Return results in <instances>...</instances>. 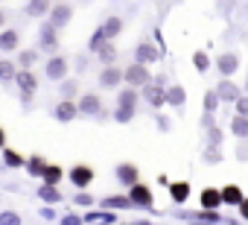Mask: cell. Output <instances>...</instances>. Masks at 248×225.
<instances>
[{
	"label": "cell",
	"mask_w": 248,
	"mask_h": 225,
	"mask_svg": "<svg viewBox=\"0 0 248 225\" xmlns=\"http://www.w3.org/2000/svg\"><path fill=\"white\" fill-rule=\"evenodd\" d=\"M15 85H18V91H21L24 108L30 111V108H32V96H35V91H38V79H35V73L21 70V73H18V79H15Z\"/></svg>",
	"instance_id": "cell-1"
},
{
	"label": "cell",
	"mask_w": 248,
	"mask_h": 225,
	"mask_svg": "<svg viewBox=\"0 0 248 225\" xmlns=\"http://www.w3.org/2000/svg\"><path fill=\"white\" fill-rule=\"evenodd\" d=\"M135 102H138V94L135 91H120V99H117V120L120 123H129L132 120Z\"/></svg>",
	"instance_id": "cell-2"
},
{
	"label": "cell",
	"mask_w": 248,
	"mask_h": 225,
	"mask_svg": "<svg viewBox=\"0 0 248 225\" xmlns=\"http://www.w3.org/2000/svg\"><path fill=\"white\" fill-rule=\"evenodd\" d=\"M38 50H44V53H56L59 50V32H56V27H50V24L38 27Z\"/></svg>",
	"instance_id": "cell-3"
},
{
	"label": "cell",
	"mask_w": 248,
	"mask_h": 225,
	"mask_svg": "<svg viewBox=\"0 0 248 225\" xmlns=\"http://www.w3.org/2000/svg\"><path fill=\"white\" fill-rule=\"evenodd\" d=\"M67 70H70V62L64 59V56H53L50 62H47V79H53V82H64L67 79Z\"/></svg>",
	"instance_id": "cell-4"
},
{
	"label": "cell",
	"mask_w": 248,
	"mask_h": 225,
	"mask_svg": "<svg viewBox=\"0 0 248 225\" xmlns=\"http://www.w3.org/2000/svg\"><path fill=\"white\" fill-rule=\"evenodd\" d=\"M70 18H73V6L70 3H53V12H50V27H67L70 24Z\"/></svg>",
	"instance_id": "cell-5"
},
{
	"label": "cell",
	"mask_w": 248,
	"mask_h": 225,
	"mask_svg": "<svg viewBox=\"0 0 248 225\" xmlns=\"http://www.w3.org/2000/svg\"><path fill=\"white\" fill-rule=\"evenodd\" d=\"M79 111H82V114H88V117H99V114H102L99 96H96V94H85V96L79 99Z\"/></svg>",
	"instance_id": "cell-6"
},
{
	"label": "cell",
	"mask_w": 248,
	"mask_h": 225,
	"mask_svg": "<svg viewBox=\"0 0 248 225\" xmlns=\"http://www.w3.org/2000/svg\"><path fill=\"white\" fill-rule=\"evenodd\" d=\"M67 176H70V181H73V184H76L79 190H82V187H88V184L93 181V170H91V167H85V164L73 167V170H70Z\"/></svg>",
	"instance_id": "cell-7"
},
{
	"label": "cell",
	"mask_w": 248,
	"mask_h": 225,
	"mask_svg": "<svg viewBox=\"0 0 248 225\" xmlns=\"http://www.w3.org/2000/svg\"><path fill=\"white\" fill-rule=\"evenodd\" d=\"M76 114H79V105H73V102H59V105L53 108V117H56L59 123H70Z\"/></svg>",
	"instance_id": "cell-8"
},
{
	"label": "cell",
	"mask_w": 248,
	"mask_h": 225,
	"mask_svg": "<svg viewBox=\"0 0 248 225\" xmlns=\"http://www.w3.org/2000/svg\"><path fill=\"white\" fill-rule=\"evenodd\" d=\"M47 158L44 155H30L27 158V173L32 176V178H44V173H47Z\"/></svg>",
	"instance_id": "cell-9"
},
{
	"label": "cell",
	"mask_w": 248,
	"mask_h": 225,
	"mask_svg": "<svg viewBox=\"0 0 248 225\" xmlns=\"http://www.w3.org/2000/svg\"><path fill=\"white\" fill-rule=\"evenodd\" d=\"M18 44H21L18 30H3V32H0V50H3V53H15Z\"/></svg>",
	"instance_id": "cell-10"
},
{
	"label": "cell",
	"mask_w": 248,
	"mask_h": 225,
	"mask_svg": "<svg viewBox=\"0 0 248 225\" xmlns=\"http://www.w3.org/2000/svg\"><path fill=\"white\" fill-rule=\"evenodd\" d=\"M129 199H132V205H140V208H149V205H152V193H149L146 184H135Z\"/></svg>",
	"instance_id": "cell-11"
},
{
	"label": "cell",
	"mask_w": 248,
	"mask_h": 225,
	"mask_svg": "<svg viewBox=\"0 0 248 225\" xmlns=\"http://www.w3.org/2000/svg\"><path fill=\"white\" fill-rule=\"evenodd\" d=\"M126 82H132V85H146V82H149V70H146L143 64H135V67L126 70Z\"/></svg>",
	"instance_id": "cell-12"
},
{
	"label": "cell",
	"mask_w": 248,
	"mask_h": 225,
	"mask_svg": "<svg viewBox=\"0 0 248 225\" xmlns=\"http://www.w3.org/2000/svg\"><path fill=\"white\" fill-rule=\"evenodd\" d=\"M120 79H126V73H120L117 67H105V70L99 73V85H105V88L120 85Z\"/></svg>",
	"instance_id": "cell-13"
},
{
	"label": "cell",
	"mask_w": 248,
	"mask_h": 225,
	"mask_svg": "<svg viewBox=\"0 0 248 225\" xmlns=\"http://www.w3.org/2000/svg\"><path fill=\"white\" fill-rule=\"evenodd\" d=\"M18 73H21V70H15V64H12V62L0 59V82H3V85H15Z\"/></svg>",
	"instance_id": "cell-14"
},
{
	"label": "cell",
	"mask_w": 248,
	"mask_h": 225,
	"mask_svg": "<svg viewBox=\"0 0 248 225\" xmlns=\"http://www.w3.org/2000/svg\"><path fill=\"white\" fill-rule=\"evenodd\" d=\"M117 178H120L123 184L135 187V184H138V170H135L132 164H120V167H117Z\"/></svg>",
	"instance_id": "cell-15"
},
{
	"label": "cell",
	"mask_w": 248,
	"mask_h": 225,
	"mask_svg": "<svg viewBox=\"0 0 248 225\" xmlns=\"http://www.w3.org/2000/svg\"><path fill=\"white\" fill-rule=\"evenodd\" d=\"M24 12H27L30 18H41V15H50V12H53V3L35 0V3H27V6H24Z\"/></svg>",
	"instance_id": "cell-16"
},
{
	"label": "cell",
	"mask_w": 248,
	"mask_h": 225,
	"mask_svg": "<svg viewBox=\"0 0 248 225\" xmlns=\"http://www.w3.org/2000/svg\"><path fill=\"white\" fill-rule=\"evenodd\" d=\"M76 91H79V82H76V79H64V82L59 85V94H62V102H73V96H76Z\"/></svg>",
	"instance_id": "cell-17"
},
{
	"label": "cell",
	"mask_w": 248,
	"mask_h": 225,
	"mask_svg": "<svg viewBox=\"0 0 248 225\" xmlns=\"http://www.w3.org/2000/svg\"><path fill=\"white\" fill-rule=\"evenodd\" d=\"M62 178H64V170H62L59 164H50L41 181H44V184H53V187H59V181H62Z\"/></svg>",
	"instance_id": "cell-18"
},
{
	"label": "cell",
	"mask_w": 248,
	"mask_h": 225,
	"mask_svg": "<svg viewBox=\"0 0 248 225\" xmlns=\"http://www.w3.org/2000/svg\"><path fill=\"white\" fill-rule=\"evenodd\" d=\"M38 199L41 202H62V190L53 187V184H41L38 187Z\"/></svg>",
	"instance_id": "cell-19"
},
{
	"label": "cell",
	"mask_w": 248,
	"mask_h": 225,
	"mask_svg": "<svg viewBox=\"0 0 248 225\" xmlns=\"http://www.w3.org/2000/svg\"><path fill=\"white\" fill-rule=\"evenodd\" d=\"M3 164L18 170V167H27V158L21 152H15V149H3Z\"/></svg>",
	"instance_id": "cell-20"
},
{
	"label": "cell",
	"mask_w": 248,
	"mask_h": 225,
	"mask_svg": "<svg viewBox=\"0 0 248 225\" xmlns=\"http://www.w3.org/2000/svg\"><path fill=\"white\" fill-rule=\"evenodd\" d=\"M158 59V50L149 47V44H140L138 47V64H146V62H155Z\"/></svg>",
	"instance_id": "cell-21"
},
{
	"label": "cell",
	"mask_w": 248,
	"mask_h": 225,
	"mask_svg": "<svg viewBox=\"0 0 248 225\" xmlns=\"http://www.w3.org/2000/svg\"><path fill=\"white\" fill-rule=\"evenodd\" d=\"M35 62H38V50H24V53L18 56V67H21V70H30Z\"/></svg>",
	"instance_id": "cell-22"
},
{
	"label": "cell",
	"mask_w": 248,
	"mask_h": 225,
	"mask_svg": "<svg viewBox=\"0 0 248 225\" xmlns=\"http://www.w3.org/2000/svg\"><path fill=\"white\" fill-rule=\"evenodd\" d=\"M170 193H172L175 202H184V199L190 196V184H187V181H175V184L170 187Z\"/></svg>",
	"instance_id": "cell-23"
},
{
	"label": "cell",
	"mask_w": 248,
	"mask_h": 225,
	"mask_svg": "<svg viewBox=\"0 0 248 225\" xmlns=\"http://www.w3.org/2000/svg\"><path fill=\"white\" fill-rule=\"evenodd\" d=\"M120 27H123V24H120V18H108V21L102 24V32H105V38L111 41V38L120 32Z\"/></svg>",
	"instance_id": "cell-24"
},
{
	"label": "cell",
	"mask_w": 248,
	"mask_h": 225,
	"mask_svg": "<svg viewBox=\"0 0 248 225\" xmlns=\"http://www.w3.org/2000/svg\"><path fill=\"white\" fill-rule=\"evenodd\" d=\"M146 99H149L152 105H161V102H167V94H164L161 88H155V85H149V88H146Z\"/></svg>",
	"instance_id": "cell-25"
},
{
	"label": "cell",
	"mask_w": 248,
	"mask_h": 225,
	"mask_svg": "<svg viewBox=\"0 0 248 225\" xmlns=\"http://www.w3.org/2000/svg\"><path fill=\"white\" fill-rule=\"evenodd\" d=\"M102 208H132V199H126V196H111V199H102Z\"/></svg>",
	"instance_id": "cell-26"
},
{
	"label": "cell",
	"mask_w": 248,
	"mask_h": 225,
	"mask_svg": "<svg viewBox=\"0 0 248 225\" xmlns=\"http://www.w3.org/2000/svg\"><path fill=\"white\" fill-rule=\"evenodd\" d=\"M219 199H222V196H219L216 190H204V193H202V205H204L207 210H213V208L219 205Z\"/></svg>",
	"instance_id": "cell-27"
},
{
	"label": "cell",
	"mask_w": 248,
	"mask_h": 225,
	"mask_svg": "<svg viewBox=\"0 0 248 225\" xmlns=\"http://www.w3.org/2000/svg\"><path fill=\"white\" fill-rule=\"evenodd\" d=\"M85 222H91V225H105V222H114V216H111V213H85Z\"/></svg>",
	"instance_id": "cell-28"
},
{
	"label": "cell",
	"mask_w": 248,
	"mask_h": 225,
	"mask_svg": "<svg viewBox=\"0 0 248 225\" xmlns=\"http://www.w3.org/2000/svg\"><path fill=\"white\" fill-rule=\"evenodd\" d=\"M99 59H102L105 64H111V62L117 59V47H114V44H105V47L99 50Z\"/></svg>",
	"instance_id": "cell-29"
},
{
	"label": "cell",
	"mask_w": 248,
	"mask_h": 225,
	"mask_svg": "<svg viewBox=\"0 0 248 225\" xmlns=\"http://www.w3.org/2000/svg\"><path fill=\"white\" fill-rule=\"evenodd\" d=\"M236 64H239V62H236V56H222V59H219V67H222L225 73H233V70H236Z\"/></svg>",
	"instance_id": "cell-30"
},
{
	"label": "cell",
	"mask_w": 248,
	"mask_h": 225,
	"mask_svg": "<svg viewBox=\"0 0 248 225\" xmlns=\"http://www.w3.org/2000/svg\"><path fill=\"white\" fill-rule=\"evenodd\" d=\"M0 225H21V216L15 210H3L0 213Z\"/></svg>",
	"instance_id": "cell-31"
},
{
	"label": "cell",
	"mask_w": 248,
	"mask_h": 225,
	"mask_svg": "<svg viewBox=\"0 0 248 225\" xmlns=\"http://www.w3.org/2000/svg\"><path fill=\"white\" fill-rule=\"evenodd\" d=\"M167 102L181 105V102H184V91H181V88H170V91H167Z\"/></svg>",
	"instance_id": "cell-32"
},
{
	"label": "cell",
	"mask_w": 248,
	"mask_h": 225,
	"mask_svg": "<svg viewBox=\"0 0 248 225\" xmlns=\"http://www.w3.org/2000/svg\"><path fill=\"white\" fill-rule=\"evenodd\" d=\"M85 67H88V56H76L73 59V70L76 73H85Z\"/></svg>",
	"instance_id": "cell-33"
},
{
	"label": "cell",
	"mask_w": 248,
	"mask_h": 225,
	"mask_svg": "<svg viewBox=\"0 0 248 225\" xmlns=\"http://www.w3.org/2000/svg\"><path fill=\"white\" fill-rule=\"evenodd\" d=\"M222 196H225L228 202H239V199H242V193H239V187H228V190H225Z\"/></svg>",
	"instance_id": "cell-34"
},
{
	"label": "cell",
	"mask_w": 248,
	"mask_h": 225,
	"mask_svg": "<svg viewBox=\"0 0 248 225\" xmlns=\"http://www.w3.org/2000/svg\"><path fill=\"white\" fill-rule=\"evenodd\" d=\"M73 202H76L79 208H82V205L88 208V205H93V196H91V193H76V199H73Z\"/></svg>",
	"instance_id": "cell-35"
},
{
	"label": "cell",
	"mask_w": 248,
	"mask_h": 225,
	"mask_svg": "<svg viewBox=\"0 0 248 225\" xmlns=\"http://www.w3.org/2000/svg\"><path fill=\"white\" fill-rule=\"evenodd\" d=\"M233 132H236V135H248V120H245V117L233 120Z\"/></svg>",
	"instance_id": "cell-36"
},
{
	"label": "cell",
	"mask_w": 248,
	"mask_h": 225,
	"mask_svg": "<svg viewBox=\"0 0 248 225\" xmlns=\"http://www.w3.org/2000/svg\"><path fill=\"white\" fill-rule=\"evenodd\" d=\"M62 225H85V219H82V216H76V213H67V216L62 219Z\"/></svg>",
	"instance_id": "cell-37"
},
{
	"label": "cell",
	"mask_w": 248,
	"mask_h": 225,
	"mask_svg": "<svg viewBox=\"0 0 248 225\" xmlns=\"http://www.w3.org/2000/svg\"><path fill=\"white\" fill-rule=\"evenodd\" d=\"M219 91H222V96H225V99H233V96H236V88H233V85H228V82H225Z\"/></svg>",
	"instance_id": "cell-38"
},
{
	"label": "cell",
	"mask_w": 248,
	"mask_h": 225,
	"mask_svg": "<svg viewBox=\"0 0 248 225\" xmlns=\"http://www.w3.org/2000/svg\"><path fill=\"white\" fill-rule=\"evenodd\" d=\"M196 64H199V70H204V67H207V56L199 53V56H196Z\"/></svg>",
	"instance_id": "cell-39"
},
{
	"label": "cell",
	"mask_w": 248,
	"mask_h": 225,
	"mask_svg": "<svg viewBox=\"0 0 248 225\" xmlns=\"http://www.w3.org/2000/svg\"><path fill=\"white\" fill-rule=\"evenodd\" d=\"M236 105H239V111H242V114H248V99H239Z\"/></svg>",
	"instance_id": "cell-40"
},
{
	"label": "cell",
	"mask_w": 248,
	"mask_h": 225,
	"mask_svg": "<svg viewBox=\"0 0 248 225\" xmlns=\"http://www.w3.org/2000/svg\"><path fill=\"white\" fill-rule=\"evenodd\" d=\"M6 21H9V18H6V12H3V9H0V30H3V27H6Z\"/></svg>",
	"instance_id": "cell-41"
},
{
	"label": "cell",
	"mask_w": 248,
	"mask_h": 225,
	"mask_svg": "<svg viewBox=\"0 0 248 225\" xmlns=\"http://www.w3.org/2000/svg\"><path fill=\"white\" fill-rule=\"evenodd\" d=\"M3 144H6V129L0 126V146H3Z\"/></svg>",
	"instance_id": "cell-42"
},
{
	"label": "cell",
	"mask_w": 248,
	"mask_h": 225,
	"mask_svg": "<svg viewBox=\"0 0 248 225\" xmlns=\"http://www.w3.org/2000/svg\"><path fill=\"white\" fill-rule=\"evenodd\" d=\"M242 216H248V199L242 202Z\"/></svg>",
	"instance_id": "cell-43"
}]
</instances>
